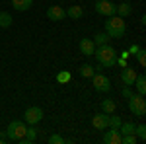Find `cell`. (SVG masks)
Instances as JSON below:
<instances>
[{"label":"cell","mask_w":146,"mask_h":144,"mask_svg":"<svg viewBox=\"0 0 146 144\" xmlns=\"http://www.w3.org/2000/svg\"><path fill=\"white\" fill-rule=\"evenodd\" d=\"M129 56H131V55H129V51H123V53H121V58H129Z\"/></svg>","instance_id":"cell-33"},{"label":"cell","mask_w":146,"mask_h":144,"mask_svg":"<svg viewBox=\"0 0 146 144\" xmlns=\"http://www.w3.org/2000/svg\"><path fill=\"white\" fill-rule=\"evenodd\" d=\"M121 96H123V98H127V100H129V98H131V96H133V90H131V86H125V88H123V92H121Z\"/></svg>","instance_id":"cell-29"},{"label":"cell","mask_w":146,"mask_h":144,"mask_svg":"<svg viewBox=\"0 0 146 144\" xmlns=\"http://www.w3.org/2000/svg\"><path fill=\"white\" fill-rule=\"evenodd\" d=\"M131 12H133V6H131L129 2H121V4L115 8V16H119V18H129Z\"/></svg>","instance_id":"cell-14"},{"label":"cell","mask_w":146,"mask_h":144,"mask_svg":"<svg viewBox=\"0 0 146 144\" xmlns=\"http://www.w3.org/2000/svg\"><path fill=\"white\" fill-rule=\"evenodd\" d=\"M119 133H121V136H123V134H135V125H133V123H121Z\"/></svg>","instance_id":"cell-22"},{"label":"cell","mask_w":146,"mask_h":144,"mask_svg":"<svg viewBox=\"0 0 146 144\" xmlns=\"http://www.w3.org/2000/svg\"><path fill=\"white\" fill-rule=\"evenodd\" d=\"M138 49H140V45H131V47H129V55L135 56L136 53H138Z\"/></svg>","instance_id":"cell-30"},{"label":"cell","mask_w":146,"mask_h":144,"mask_svg":"<svg viewBox=\"0 0 146 144\" xmlns=\"http://www.w3.org/2000/svg\"><path fill=\"white\" fill-rule=\"evenodd\" d=\"M92 84H94V90L96 92H101V94H107L109 90H111V82H109V78L105 76V74H101L96 70V74L92 76Z\"/></svg>","instance_id":"cell-5"},{"label":"cell","mask_w":146,"mask_h":144,"mask_svg":"<svg viewBox=\"0 0 146 144\" xmlns=\"http://www.w3.org/2000/svg\"><path fill=\"white\" fill-rule=\"evenodd\" d=\"M136 134H123L121 136V144H136Z\"/></svg>","instance_id":"cell-25"},{"label":"cell","mask_w":146,"mask_h":144,"mask_svg":"<svg viewBox=\"0 0 146 144\" xmlns=\"http://www.w3.org/2000/svg\"><path fill=\"white\" fill-rule=\"evenodd\" d=\"M115 8H117V4H113L111 0H96V12L100 16H105V18L115 16Z\"/></svg>","instance_id":"cell-6"},{"label":"cell","mask_w":146,"mask_h":144,"mask_svg":"<svg viewBox=\"0 0 146 144\" xmlns=\"http://www.w3.org/2000/svg\"><path fill=\"white\" fill-rule=\"evenodd\" d=\"M115 64H119V66H127V58H119V56H117V62H115Z\"/></svg>","instance_id":"cell-31"},{"label":"cell","mask_w":146,"mask_h":144,"mask_svg":"<svg viewBox=\"0 0 146 144\" xmlns=\"http://www.w3.org/2000/svg\"><path fill=\"white\" fill-rule=\"evenodd\" d=\"M6 140H8V136H6V134H0V144H4Z\"/></svg>","instance_id":"cell-32"},{"label":"cell","mask_w":146,"mask_h":144,"mask_svg":"<svg viewBox=\"0 0 146 144\" xmlns=\"http://www.w3.org/2000/svg\"><path fill=\"white\" fill-rule=\"evenodd\" d=\"M135 56H136V60H138V64H140V66H144V64H146V51L142 49V47L138 49V53H136Z\"/></svg>","instance_id":"cell-27"},{"label":"cell","mask_w":146,"mask_h":144,"mask_svg":"<svg viewBox=\"0 0 146 144\" xmlns=\"http://www.w3.org/2000/svg\"><path fill=\"white\" fill-rule=\"evenodd\" d=\"M129 111H131L135 117H144L146 115V100H144V96L133 94V96L129 98Z\"/></svg>","instance_id":"cell-3"},{"label":"cell","mask_w":146,"mask_h":144,"mask_svg":"<svg viewBox=\"0 0 146 144\" xmlns=\"http://www.w3.org/2000/svg\"><path fill=\"white\" fill-rule=\"evenodd\" d=\"M115 109H117V103L113 100H103L101 101V111H103V113L111 115V113H115Z\"/></svg>","instance_id":"cell-19"},{"label":"cell","mask_w":146,"mask_h":144,"mask_svg":"<svg viewBox=\"0 0 146 144\" xmlns=\"http://www.w3.org/2000/svg\"><path fill=\"white\" fill-rule=\"evenodd\" d=\"M92 125H94V129H98V131H105V129H109V115L103 113V111L98 113V115H94Z\"/></svg>","instance_id":"cell-8"},{"label":"cell","mask_w":146,"mask_h":144,"mask_svg":"<svg viewBox=\"0 0 146 144\" xmlns=\"http://www.w3.org/2000/svg\"><path fill=\"white\" fill-rule=\"evenodd\" d=\"M121 80H123L125 86H133V84H135V80H136V72H135V68L125 66L123 70H121Z\"/></svg>","instance_id":"cell-13"},{"label":"cell","mask_w":146,"mask_h":144,"mask_svg":"<svg viewBox=\"0 0 146 144\" xmlns=\"http://www.w3.org/2000/svg\"><path fill=\"white\" fill-rule=\"evenodd\" d=\"M125 31H127V23H125V18H119V16H109L107 22H105V33L113 37V39H121L125 37Z\"/></svg>","instance_id":"cell-2"},{"label":"cell","mask_w":146,"mask_h":144,"mask_svg":"<svg viewBox=\"0 0 146 144\" xmlns=\"http://www.w3.org/2000/svg\"><path fill=\"white\" fill-rule=\"evenodd\" d=\"M23 117H25V123H27V125H37V123H41V119H43V109L37 107V105L27 107Z\"/></svg>","instance_id":"cell-7"},{"label":"cell","mask_w":146,"mask_h":144,"mask_svg":"<svg viewBox=\"0 0 146 144\" xmlns=\"http://www.w3.org/2000/svg\"><path fill=\"white\" fill-rule=\"evenodd\" d=\"M133 86H136V90H138L140 96H144L146 94V76L144 74H136V80H135Z\"/></svg>","instance_id":"cell-16"},{"label":"cell","mask_w":146,"mask_h":144,"mask_svg":"<svg viewBox=\"0 0 146 144\" xmlns=\"http://www.w3.org/2000/svg\"><path fill=\"white\" fill-rule=\"evenodd\" d=\"M37 140V125H29L25 127V136L22 140H18L20 144H33Z\"/></svg>","instance_id":"cell-10"},{"label":"cell","mask_w":146,"mask_h":144,"mask_svg":"<svg viewBox=\"0 0 146 144\" xmlns=\"http://www.w3.org/2000/svg\"><path fill=\"white\" fill-rule=\"evenodd\" d=\"M66 16L72 18V20H80V18L84 16V10H82V6H70L66 10Z\"/></svg>","instance_id":"cell-18"},{"label":"cell","mask_w":146,"mask_h":144,"mask_svg":"<svg viewBox=\"0 0 146 144\" xmlns=\"http://www.w3.org/2000/svg\"><path fill=\"white\" fill-rule=\"evenodd\" d=\"M94 74H96V66H92L90 62H84L80 66V76L82 78H92Z\"/></svg>","instance_id":"cell-17"},{"label":"cell","mask_w":146,"mask_h":144,"mask_svg":"<svg viewBox=\"0 0 146 144\" xmlns=\"http://www.w3.org/2000/svg\"><path fill=\"white\" fill-rule=\"evenodd\" d=\"M47 18H49L51 22H62V20L66 18V10H62L60 6H49Z\"/></svg>","instance_id":"cell-9"},{"label":"cell","mask_w":146,"mask_h":144,"mask_svg":"<svg viewBox=\"0 0 146 144\" xmlns=\"http://www.w3.org/2000/svg\"><path fill=\"white\" fill-rule=\"evenodd\" d=\"M121 123H123V119L119 117V115H109V129H119L121 127Z\"/></svg>","instance_id":"cell-23"},{"label":"cell","mask_w":146,"mask_h":144,"mask_svg":"<svg viewBox=\"0 0 146 144\" xmlns=\"http://www.w3.org/2000/svg\"><path fill=\"white\" fill-rule=\"evenodd\" d=\"M103 142L105 144H121V133L119 129H109L103 133Z\"/></svg>","instance_id":"cell-11"},{"label":"cell","mask_w":146,"mask_h":144,"mask_svg":"<svg viewBox=\"0 0 146 144\" xmlns=\"http://www.w3.org/2000/svg\"><path fill=\"white\" fill-rule=\"evenodd\" d=\"M135 134L138 140H146V125H136L135 127Z\"/></svg>","instance_id":"cell-24"},{"label":"cell","mask_w":146,"mask_h":144,"mask_svg":"<svg viewBox=\"0 0 146 144\" xmlns=\"http://www.w3.org/2000/svg\"><path fill=\"white\" fill-rule=\"evenodd\" d=\"M68 80H70V72H66V70H62V72L56 74V82L58 84H66Z\"/></svg>","instance_id":"cell-26"},{"label":"cell","mask_w":146,"mask_h":144,"mask_svg":"<svg viewBox=\"0 0 146 144\" xmlns=\"http://www.w3.org/2000/svg\"><path fill=\"white\" fill-rule=\"evenodd\" d=\"M94 56L98 58V64H101L103 68H111V66H115V62H117V51H115L109 43L98 45L96 51H94Z\"/></svg>","instance_id":"cell-1"},{"label":"cell","mask_w":146,"mask_h":144,"mask_svg":"<svg viewBox=\"0 0 146 144\" xmlns=\"http://www.w3.org/2000/svg\"><path fill=\"white\" fill-rule=\"evenodd\" d=\"M80 53L86 56H94V51H96V45H94V41L92 39H88V37H84L82 41H80Z\"/></svg>","instance_id":"cell-12"},{"label":"cell","mask_w":146,"mask_h":144,"mask_svg":"<svg viewBox=\"0 0 146 144\" xmlns=\"http://www.w3.org/2000/svg\"><path fill=\"white\" fill-rule=\"evenodd\" d=\"M109 39H111L109 35L105 33V31H101V33H96V37H94L92 41H94V45H96V47H98V45H105V43H109Z\"/></svg>","instance_id":"cell-20"},{"label":"cell","mask_w":146,"mask_h":144,"mask_svg":"<svg viewBox=\"0 0 146 144\" xmlns=\"http://www.w3.org/2000/svg\"><path fill=\"white\" fill-rule=\"evenodd\" d=\"M6 136L10 138L12 142H18V140H22L23 136H25V123L23 121H10L8 125V129H6Z\"/></svg>","instance_id":"cell-4"},{"label":"cell","mask_w":146,"mask_h":144,"mask_svg":"<svg viewBox=\"0 0 146 144\" xmlns=\"http://www.w3.org/2000/svg\"><path fill=\"white\" fill-rule=\"evenodd\" d=\"M12 6L18 12H25L33 6V0H12Z\"/></svg>","instance_id":"cell-15"},{"label":"cell","mask_w":146,"mask_h":144,"mask_svg":"<svg viewBox=\"0 0 146 144\" xmlns=\"http://www.w3.org/2000/svg\"><path fill=\"white\" fill-rule=\"evenodd\" d=\"M66 142V138H62L60 134H53V136H49V144H64Z\"/></svg>","instance_id":"cell-28"},{"label":"cell","mask_w":146,"mask_h":144,"mask_svg":"<svg viewBox=\"0 0 146 144\" xmlns=\"http://www.w3.org/2000/svg\"><path fill=\"white\" fill-rule=\"evenodd\" d=\"M12 22H14V20H12V16L8 12H0V29H2V27H10Z\"/></svg>","instance_id":"cell-21"}]
</instances>
